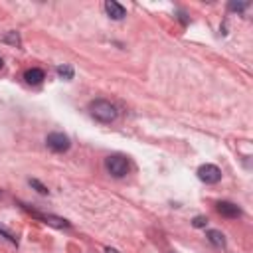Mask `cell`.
Here are the masks:
<instances>
[{
	"mask_svg": "<svg viewBox=\"0 0 253 253\" xmlns=\"http://www.w3.org/2000/svg\"><path fill=\"white\" fill-rule=\"evenodd\" d=\"M46 144L49 150H54V153H67L71 146V141L63 133H49L46 137Z\"/></svg>",
	"mask_w": 253,
	"mask_h": 253,
	"instance_id": "4",
	"label": "cell"
},
{
	"mask_svg": "<svg viewBox=\"0 0 253 253\" xmlns=\"http://www.w3.org/2000/svg\"><path fill=\"white\" fill-rule=\"evenodd\" d=\"M2 42H4V44H10V46H14V47H20V46H22V38H20V34H18L16 30L6 32V34L2 36Z\"/></svg>",
	"mask_w": 253,
	"mask_h": 253,
	"instance_id": "10",
	"label": "cell"
},
{
	"mask_svg": "<svg viewBox=\"0 0 253 253\" xmlns=\"http://www.w3.org/2000/svg\"><path fill=\"white\" fill-rule=\"evenodd\" d=\"M227 8H230L232 12H243V10L249 8V2H230Z\"/></svg>",
	"mask_w": 253,
	"mask_h": 253,
	"instance_id": "14",
	"label": "cell"
},
{
	"mask_svg": "<svg viewBox=\"0 0 253 253\" xmlns=\"http://www.w3.org/2000/svg\"><path fill=\"white\" fill-rule=\"evenodd\" d=\"M105 253H121V251H119V249H115V247H107V249H105Z\"/></svg>",
	"mask_w": 253,
	"mask_h": 253,
	"instance_id": "16",
	"label": "cell"
},
{
	"mask_svg": "<svg viewBox=\"0 0 253 253\" xmlns=\"http://www.w3.org/2000/svg\"><path fill=\"white\" fill-rule=\"evenodd\" d=\"M0 196H2V192H0Z\"/></svg>",
	"mask_w": 253,
	"mask_h": 253,
	"instance_id": "18",
	"label": "cell"
},
{
	"mask_svg": "<svg viewBox=\"0 0 253 253\" xmlns=\"http://www.w3.org/2000/svg\"><path fill=\"white\" fill-rule=\"evenodd\" d=\"M0 237H4V239H8L10 243H14V245H18V237L12 234V232H8L4 225H0Z\"/></svg>",
	"mask_w": 253,
	"mask_h": 253,
	"instance_id": "13",
	"label": "cell"
},
{
	"mask_svg": "<svg viewBox=\"0 0 253 253\" xmlns=\"http://www.w3.org/2000/svg\"><path fill=\"white\" fill-rule=\"evenodd\" d=\"M105 12L109 14L111 20H123L126 16L125 6L119 4V2H115V0H107V2H105Z\"/></svg>",
	"mask_w": 253,
	"mask_h": 253,
	"instance_id": "7",
	"label": "cell"
},
{
	"mask_svg": "<svg viewBox=\"0 0 253 253\" xmlns=\"http://www.w3.org/2000/svg\"><path fill=\"white\" fill-rule=\"evenodd\" d=\"M2 67H4V60H2V58H0V69H2Z\"/></svg>",
	"mask_w": 253,
	"mask_h": 253,
	"instance_id": "17",
	"label": "cell"
},
{
	"mask_svg": "<svg viewBox=\"0 0 253 253\" xmlns=\"http://www.w3.org/2000/svg\"><path fill=\"white\" fill-rule=\"evenodd\" d=\"M58 75H60V78L62 79H65V81H69V79H73V67L71 65H67V63H63V65H58Z\"/></svg>",
	"mask_w": 253,
	"mask_h": 253,
	"instance_id": "11",
	"label": "cell"
},
{
	"mask_svg": "<svg viewBox=\"0 0 253 253\" xmlns=\"http://www.w3.org/2000/svg\"><path fill=\"white\" fill-rule=\"evenodd\" d=\"M216 210H218V214H221L223 218H230V220H234V218H239L241 216V210H239V206L237 204H234V202H218V206H216Z\"/></svg>",
	"mask_w": 253,
	"mask_h": 253,
	"instance_id": "6",
	"label": "cell"
},
{
	"mask_svg": "<svg viewBox=\"0 0 253 253\" xmlns=\"http://www.w3.org/2000/svg\"><path fill=\"white\" fill-rule=\"evenodd\" d=\"M20 206L26 210V212H30L36 220H42L44 223H47V225H52V227H60V230H63V227H71V223L67 221V220H63V218H60V216H54V214H44V212H38V210H34V208H30L28 204H24V202H20Z\"/></svg>",
	"mask_w": 253,
	"mask_h": 253,
	"instance_id": "3",
	"label": "cell"
},
{
	"mask_svg": "<svg viewBox=\"0 0 253 253\" xmlns=\"http://www.w3.org/2000/svg\"><path fill=\"white\" fill-rule=\"evenodd\" d=\"M105 168L113 178H123V176L129 174V158L123 155H111L105 158Z\"/></svg>",
	"mask_w": 253,
	"mask_h": 253,
	"instance_id": "2",
	"label": "cell"
},
{
	"mask_svg": "<svg viewBox=\"0 0 253 253\" xmlns=\"http://www.w3.org/2000/svg\"><path fill=\"white\" fill-rule=\"evenodd\" d=\"M206 237L210 239L212 245H216V247H225V236H223L221 232H218V230H208V232H206Z\"/></svg>",
	"mask_w": 253,
	"mask_h": 253,
	"instance_id": "9",
	"label": "cell"
},
{
	"mask_svg": "<svg viewBox=\"0 0 253 253\" xmlns=\"http://www.w3.org/2000/svg\"><path fill=\"white\" fill-rule=\"evenodd\" d=\"M24 79H26V83H30V85H40L46 79V73L40 67H32L24 73Z\"/></svg>",
	"mask_w": 253,
	"mask_h": 253,
	"instance_id": "8",
	"label": "cell"
},
{
	"mask_svg": "<svg viewBox=\"0 0 253 253\" xmlns=\"http://www.w3.org/2000/svg\"><path fill=\"white\" fill-rule=\"evenodd\" d=\"M28 184L38 192V194H42V196H46V194H49V190H47V186H44L40 180H36V178H30L28 180Z\"/></svg>",
	"mask_w": 253,
	"mask_h": 253,
	"instance_id": "12",
	"label": "cell"
},
{
	"mask_svg": "<svg viewBox=\"0 0 253 253\" xmlns=\"http://www.w3.org/2000/svg\"><path fill=\"white\" fill-rule=\"evenodd\" d=\"M192 223H194V227H206V223H208V218H206V216H196Z\"/></svg>",
	"mask_w": 253,
	"mask_h": 253,
	"instance_id": "15",
	"label": "cell"
},
{
	"mask_svg": "<svg viewBox=\"0 0 253 253\" xmlns=\"http://www.w3.org/2000/svg\"><path fill=\"white\" fill-rule=\"evenodd\" d=\"M89 113H91V117L95 121L105 123V125L115 123L117 117H119V109L111 103V101H107V99H95V101H91V103H89Z\"/></svg>",
	"mask_w": 253,
	"mask_h": 253,
	"instance_id": "1",
	"label": "cell"
},
{
	"mask_svg": "<svg viewBox=\"0 0 253 253\" xmlns=\"http://www.w3.org/2000/svg\"><path fill=\"white\" fill-rule=\"evenodd\" d=\"M198 178L206 184H218L221 180V170L216 164H202L198 168Z\"/></svg>",
	"mask_w": 253,
	"mask_h": 253,
	"instance_id": "5",
	"label": "cell"
}]
</instances>
